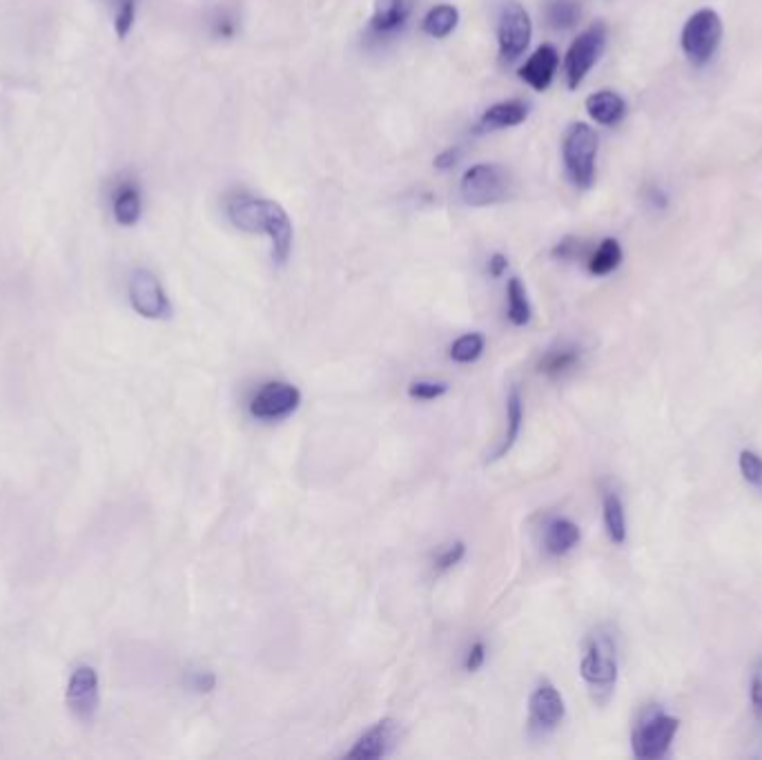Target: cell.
Here are the masks:
<instances>
[{
  "instance_id": "1",
  "label": "cell",
  "mask_w": 762,
  "mask_h": 760,
  "mask_svg": "<svg viewBox=\"0 0 762 760\" xmlns=\"http://www.w3.org/2000/svg\"><path fill=\"white\" fill-rule=\"evenodd\" d=\"M230 221L243 232H263L272 241V259L286 263L292 250V223L279 203L254 197H237L228 203Z\"/></svg>"
},
{
  "instance_id": "2",
  "label": "cell",
  "mask_w": 762,
  "mask_h": 760,
  "mask_svg": "<svg viewBox=\"0 0 762 760\" xmlns=\"http://www.w3.org/2000/svg\"><path fill=\"white\" fill-rule=\"evenodd\" d=\"M580 674L598 703H607L618 682V647L607 631L591 633L580 662Z\"/></svg>"
},
{
  "instance_id": "3",
  "label": "cell",
  "mask_w": 762,
  "mask_h": 760,
  "mask_svg": "<svg viewBox=\"0 0 762 760\" xmlns=\"http://www.w3.org/2000/svg\"><path fill=\"white\" fill-rule=\"evenodd\" d=\"M562 157L566 172L580 190H589L595 181V159H598V134L586 123H573L564 134Z\"/></svg>"
},
{
  "instance_id": "4",
  "label": "cell",
  "mask_w": 762,
  "mask_h": 760,
  "mask_svg": "<svg viewBox=\"0 0 762 760\" xmlns=\"http://www.w3.org/2000/svg\"><path fill=\"white\" fill-rule=\"evenodd\" d=\"M722 41V21L713 9H700L682 27V52L693 65H705L716 54Z\"/></svg>"
},
{
  "instance_id": "5",
  "label": "cell",
  "mask_w": 762,
  "mask_h": 760,
  "mask_svg": "<svg viewBox=\"0 0 762 760\" xmlns=\"http://www.w3.org/2000/svg\"><path fill=\"white\" fill-rule=\"evenodd\" d=\"M462 199L468 206L484 208L493 206L497 201H504L508 194V174L493 163H480L473 165L471 170H466L462 177V185H459Z\"/></svg>"
},
{
  "instance_id": "6",
  "label": "cell",
  "mask_w": 762,
  "mask_h": 760,
  "mask_svg": "<svg viewBox=\"0 0 762 760\" xmlns=\"http://www.w3.org/2000/svg\"><path fill=\"white\" fill-rule=\"evenodd\" d=\"M604 45H607V27L604 23H595L589 29L575 38L571 43L569 52H566V83H569V90H578L582 81L586 79V74L593 70V65L598 63L600 54L604 52Z\"/></svg>"
},
{
  "instance_id": "7",
  "label": "cell",
  "mask_w": 762,
  "mask_h": 760,
  "mask_svg": "<svg viewBox=\"0 0 762 760\" xmlns=\"http://www.w3.org/2000/svg\"><path fill=\"white\" fill-rule=\"evenodd\" d=\"M127 295H130L132 308L145 319H168L172 317V304L161 281L156 279L154 272L145 268H136L127 284Z\"/></svg>"
},
{
  "instance_id": "8",
  "label": "cell",
  "mask_w": 762,
  "mask_h": 760,
  "mask_svg": "<svg viewBox=\"0 0 762 760\" xmlns=\"http://www.w3.org/2000/svg\"><path fill=\"white\" fill-rule=\"evenodd\" d=\"M678 718L669 714H653L642 720L633 732V756L640 760H658L669 752L673 738L678 734Z\"/></svg>"
},
{
  "instance_id": "9",
  "label": "cell",
  "mask_w": 762,
  "mask_h": 760,
  "mask_svg": "<svg viewBox=\"0 0 762 760\" xmlns=\"http://www.w3.org/2000/svg\"><path fill=\"white\" fill-rule=\"evenodd\" d=\"M533 25L522 5L506 0L500 9V23H497V43H500V56L504 61H515L517 56L526 52L531 43Z\"/></svg>"
},
{
  "instance_id": "10",
  "label": "cell",
  "mask_w": 762,
  "mask_h": 760,
  "mask_svg": "<svg viewBox=\"0 0 762 760\" xmlns=\"http://www.w3.org/2000/svg\"><path fill=\"white\" fill-rule=\"evenodd\" d=\"M301 404V391L295 384L270 382L250 399V415L261 422L286 420Z\"/></svg>"
},
{
  "instance_id": "11",
  "label": "cell",
  "mask_w": 762,
  "mask_h": 760,
  "mask_svg": "<svg viewBox=\"0 0 762 760\" xmlns=\"http://www.w3.org/2000/svg\"><path fill=\"white\" fill-rule=\"evenodd\" d=\"M566 716L564 698L558 687L549 680H542L531 691L529 698V732L533 736H546L562 725Z\"/></svg>"
},
{
  "instance_id": "12",
  "label": "cell",
  "mask_w": 762,
  "mask_h": 760,
  "mask_svg": "<svg viewBox=\"0 0 762 760\" xmlns=\"http://www.w3.org/2000/svg\"><path fill=\"white\" fill-rule=\"evenodd\" d=\"M107 201H110V212L114 221L123 228H132L143 217V188L132 174L121 172L110 181L107 190Z\"/></svg>"
},
{
  "instance_id": "13",
  "label": "cell",
  "mask_w": 762,
  "mask_h": 760,
  "mask_svg": "<svg viewBox=\"0 0 762 760\" xmlns=\"http://www.w3.org/2000/svg\"><path fill=\"white\" fill-rule=\"evenodd\" d=\"M67 707L78 720H92L99 709V676L92 667H76L67 685Z\"/></svg>"
},
{
  "instance_id": "14",
  "label": "cell",
  "mask_w": 762,
  "mask_h": 760,
  "mask_svg": "<svg viewBox=\"0 0 762 760\" xmlns=\"http://www.w3.org/2000/svg\"><path fill=\"white\" fill-rule=\"evenodd\" d=\"M399 743V723L393 718L379 720L375 727H370L368 732L361 736L353 749L348 752V758L357 760H377L386 758L395 752Z\"/></svg>"
},
{
  "instance_id": "15",
  "label": "cell",
  "mask_w": 762,
  "mask_h": 760,
  "mask_svg": "<svg viewBox=\"0 0 762 760\" xmlns=\"http://www.w3.org/2000/svg\"><path fill=\"white\" fill-rule=\"evenodd\" d=\"M558 63H560V56L553 45L537 47L535 54L520 67V79L524 83H529L533 90L544 92L553 81L555 70H558Z\"/></svg>"
},
{
  "instance_id": "16",
  "label": "cell",
  "mask_w": 762,
  "mask_h": 760,
  "mask_svg": "<svg viewBox=\"0 0 762 760\" xmlns=\"http://www.w3.org/2000/svg\"><path fill=\"white\" fill-rule=\"evenodd\" d=\"M522 426H524V399L517 386H511V391L506 395V433L500 446L495 448L488 457V462H497L502 460L506 453H511V448L517 444L522 435Z\"/></svg>"
},
{
  "instance_id": "17",
  "label": "cell",
  "mask_w": 762,
  "mask_h": 760,
  "mask_svg": "<svg viewBox=\"0 0 762 760\" xmlns=\"http://www.w3.org/2000/svg\"><path fill=\"white\" fill-rule=\"evenodd\" d=\"M582 540L580 526L569 518H555L544 529V549L549 551L555 558L566 555L578 547Z\"/></svg>"
},
{
  "instance_id": "18",
  "label": "cell",
  "mask_w": 762,
  "mask_h": 760,
  "mask_svg": "<svg viewBox=\"0 0 762 760\" xmlns=\"http://www.w3.org/2000/svg\"><path fill=\"white\" fill-rule=\"evenodd\" d=\"M586 112H589V116L595 123L611 128V125H618L624 119V114H627V103H624V99L618 92L602 90V92L591 94L589 99H586Z\"/></svg>"
},
{
  "instance_id": "19",
  "label": "cell",
  "mask_w": 762,
  "mask_h": 760,
  "mask_svg": "<svg viewBox=\"0 0 762 760\" xmlns=\"http://www.w3.org/2000/svg\"><path fill=\"white\" fill-rule=\"evenodd\" d=\"M529 116V107L520 101H504V103H495L488 107V110L482 114L480 119V128L482 130H502V128H513V125H520L526 121Z\"/></svg>"
},
{
  "instance_id": "20",
  "label": "cell",
  "mask_w": 762,
  "mask_h": 760,
  "mask_svg": "<svg viewBox=\"0 0 762 760\" xmlns=\"http://www.w3.org/2000/svg\"><path fill=\"white\" fill-rule=\"evenodd\" d=\"M415 7V0H375L373 29L379 34H388L406 23Z\"/></svg>"
},
{
  "instance_id": "21",
  "label": "cell",
  "mask_w": 762,
  "mask_h": 760,
  "mask_svg": "<svg viewBox=\"0 0 762 760\" xmlns=\"http://www.w3.org/2000/svg\"><path fill=\"white\" fill-rule=\"evenodd\" d=\"M602 520L613 544L627 542V513L618 493H607L602 500Z\"/></svg>"
},
{
  "instance_id": "22",
  "label": "cell",
  "mask_w": 762,
  "mask_h": 760,
  "mask_svg": "<svg viewBox=\"0 0 762 760\" xmlns=\"http://www.w3.org/2000/svg\"><path fill=\"white\" fill-rule=\"evenodd\" d=\"M544 18H546V25L558 29V32L571 29L578 25L582 18L580 0H546Z\"/></svg>"
},
{
  "instance_id": "23",
  "label": "cell",
  "mask_w": 762,
  "mask_h": 760,
  "mask_svg": "<svg viewBox=\"0 0 762 760\" xmlns=\"http://www.w3.org/2000/svg\"><path fill=\"white\" fill-rule=\"evenodd\" d=\"M580 364V348L575 346H564V348H555L549 350L537 364V370L549 379H558Z\"/></svg>"
},
{
  "instance_id": "24",
  "label": "cell",
  "mask_w": 762,
  "mask_h": 760,
  "mask_svg": "<svg viewBox=\"0 0 762 760\" xmlns=\"http://www.w3.org/2000/svg\"><path fill=\"white\" fill-rule=\"evenodd\" d=\"M506 301H508V308H506V315H508V321H511L513 326H526L533 317V310H531V301L529 297H526V288L524 284L517 277H511L506 284Z\"/></svg>"
},
{
  "instance_id": "25",
  "label": "cell",
  "mask_w": 762,
  "mask_h": 760,
  "mask_svg": "<svg viewBox=\"0 0 762 760\" xmlns=\"http://www.w3.org/2000/svg\"><path fill=\"white\" fill-rule=\"evenodd\" d=\"M622 263V246L618 239H604L589 259V272L593 277H607L613 270H618Z\"/></svg>"
},
{
  "instance_id": "26",
  "label": "cell",
  "mask_w": 762,
  "mask_h": 760,
  "mask_svg": "<svg viewBox=\"0 0 762 760\" xmlns=\"http://www.w3.org/2000/svg\"><path fill=\"white\" fill-rule=\"evenodd\" d=\"M101 3L107 7V12H110L116 36H119L121 41L130 36L136 21V7H139V0H101Z\"/></svg>"
},
{
  "instance_id": "27",
  "label": "cell",
  "mask_w": 762,
  "mask_h": 760,
  "mask_svg": "<svg viewBox=\"0 0 762 760\" xmlns=\"http://www.w3.org/2000/svg\"><path fill=\"white\" fill-rule=\"evenodd\" d=\"M459 21V12L453 5H435L424 18V32L433 38H446Z\"/></svg>"
},
{
  "instance_id": "28",
  "label": "cell",
  "mask_w": 762,
  "mask_h": 760,
  "mask_svg": "<svg viewBox=\"0 0 762 760\" xmlns=\"http://www.w3.org/2000/svg\"><path fill=\"white\" fill-rule=\"evenodd\" d=\"M486 348V339L480 333H468L459 337L451 346V359L457 364H473L482 357Z\"/></svg>"
},
{
  "instance_id": "29",
  "label": "cell",
  "mask_w": 762,
  "mask_h": 760,
  "mask_svg": "<svg viewBox=\"0 0 762 760\" xmlns=\"http://www.w3.org/2000/svg\"><path fill=\"white\" fill-rule=\"evenodd\" d=\"M738 466L745 482L762 493V457L754 451H742L738 457Z\"/></svg>"
},
{
  "instance_id": "30",
  "label": "cell",
  "mask_w": 762,
  "mask_h": 760,
  "mask_svg": "<svg viewBox=\"0 0 762 760\" xmlns=\"http://www.w3.org/2000/svg\"><path fill=\"white\" fill-rule=\"evenodd\" d=\"M448 393L446 382H428V379H419L408 386V395L413 399H422V402H435V399L444 397Z\"/></svg>"
},
{
  "instance_id": "31",
  "label": "cell",
  "mask_w": 762,
  "mask_h": 760,
  "mask_svg": "<svg viewBox=\"0 0 762 760\" xmlns=\"http://www.w3.org/2000/svg\"><path fill=\"white\" fill-rule=\"evenodd\" d=\"M464 555H466V544H464V542H453V544H448V547H446L442 553L437 555L435 569H437L439 573H444V571H448V569H453V567H457L459 562H462Z\"/></svg>"
},
{
  "instance_id": "32",
  "label": "cell",
  "mask_w": 762,
  "mask_h": 760,
  "mask_svg": "<svg viewBox=\"0 0 762 760\" xmlns=\"http://www.w3.org/2000/svg\"><path fill=\"white\" fill-rule=\"evenodd\" d=\"M749 696H751V707H754V714L762 723V658L756 660L754 671H751Z\"/></svg>"
},
{
  "instance_id": "33",
  "label": "cell",
  "mask_w": 762,
  "mask_h": 760,
  "mask_svg": "<svg viewBox=\"0 0 762 760\" xmlns=\"http://www.w3.org/2000/svg\"><path fill=\"white\" fill-rule=\"evenodd\" d=\"M582 250V241L575 239V237H564L558 246L553 248V257L560 259V261H571L580 255Z\"/></svg>"
},
{
  "instance_id": "34",
  "label": "cell",
  "mask_w": 762,
  "mask_h": 760,
  "mask_svg": "<svg viewBox=\"0 0 762 760\" xmlns=\"http://www.w3.org/2000/svg\"><path fill=\"white\" fill-rule=\"evenodd\" d=\"M484 662H486V645L484 642H475L464 658V669L468 671V674H475V671H480L484 667Z\"/></svg>"
},
{
  "instance_id": "35",
  "label": "cell",
  "mask_w": 762,
  "mask_h": 760,
  "mask_svg": "<svg viewBox=\"0 0 762 760\" xmlns=\"http://www.w3.org/2000/svg\"><path fill=\"white\" fill-rule=\"evenodd\" d=\"M190 687L199 694H210V691L217 689V676L212 671H194L190 676Z\"/></svg>"
},
{
  "instance_id": "36",
  "label": "cell",
  "mask_w": 762,
  "mask_h": 760,
  "mask_svg": "<svg viewBox=\"0 0 762 760\" xmlns=\"http://www.w3.org/2000/svg\"><path fill=\"white\" fill-rule=\"evenodd\" d=\"M459 157H462V148H457V145H455V148H448V150H444L442 154H437V157H435V168L437 170H451V168H455V165H457Z\"/></svg>"
},
{
  "instance_id": "37",
  "label": "cell",
  "mask_w": 762,
  "mask_h": 760,
  "mask_svg": "<svg viewBox=\"0 0 762 760\" xmlns=\"http://www.w3.org/2000/svg\"><path fill=\"white\" fill-rule=\"evenodd\" d=\"M506 270H508L506 255H502V252H495V255H491V259H488V272H491V277L500 279Z\"/></svg>"
},
{
  "instance_id": "38",
  "label": "cell",
  "mask_w": 762,
  "mask_h": 760,
  "mask_svg": "<svg viewBox=\"0 0 762 760\" xmlns=\"http://www.w3.org/2000/svg\"><path fill=\"white\" fill-rule=\"evenodd\" d=\"M644 197H647V201H649L651 206L656 208V210H664V208L669 206V197H667V194H664L660 188H656V185H649L647 194H644Z\"/></svg>"
},
{
  "instance_id": "39",
  "label": "cell",
  "mask_w": 762,
  "mask_h": 760,
  "mask_svg": "<svg viewBox=\"0 0 762 760\" xmlns=\"http://www.w3.org/2000/svg\"><path fill=\"white\" fill-rule=\"evenodd\" d=\"M214 34L221 36V38H230L234 34V21L230 16H219L217 21H214Z\"/></svg>"
}]
</instances>
